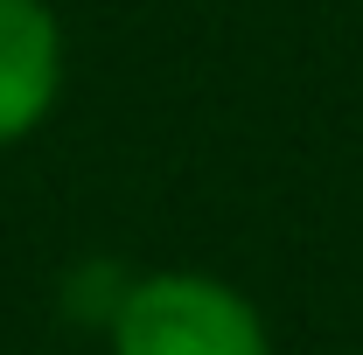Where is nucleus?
<instances>
[{"label": "nucleus", "instance_id": "f257e3e1", "mask_svg": "<svg viewBox=\"0 0 363 355\" xmlns=\"http://www.w3.org/2000/svg\"><path fill=\"white\" fill-rule=\"evenodd\" d=\"M112 355H272L266 313L217 272H147L119 293Z\"/></svg>", "mask_w": 363, "mask_h": 355}, {"label": "nucleus", "instance_id": "f03ea898", "mask_svg": "<svg viewBox=\"0 0 363 355\" xmlns=\"http://www.w3.org/2000/svg\"><path fill=\"white\" fill-rule=\"evenodd\" d=\"M63 91V21L49 0H0V146L28 139Z\"/></svg>", "mask_w": 363, "mask_h": 355}]
</instances>
